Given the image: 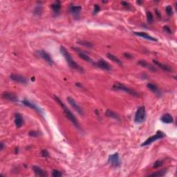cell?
Masks as SVG:
<instances>
[{"instance_id": "32", "label": "cell", "mask_w": 177, "mask_h": 177, "mask_svg": "<svg viewBox=\"0 0 177 177\" xmlns=\"http://www.w3.org/2000/svg\"><path fill=\"white\" fill-rule=\"evenodd\" d=\"M29 136H31V137H38L40 135V132H38V131H31L29 133Z\"/></svg>"}, {"instance_id": "21", "label": "cell", "mask_w": 177, "mask_h": 177, "mask_svg": "<svg viewBox=\"0 0 177 177\" xmlns=\"http://www.w3.org/2000/svg\"><path fill=\"white\" fill-rule=\"evenodd\" d=\"M81 10H82V8L80 6H71L69 8V11L71 12V13L75 16L80 14Z\"/></svg>"}, {"instance_id": "7", "label": "cell", "mask_w": 177, "mask_h": 177, "mask_svg": "<svg viewBox=\"0 0 177 177\" xmlns=\"http://www.w3.org/2000/svg\"><path fill=\"white\" fill-rule=\"evenodd\" d=\"M108 162L114 167H119L121 165V160H120L118 153L109 155L108 158Z\"/></svg>"}, {"instance_id": "20", "label": "cell", "mask_w": 177, "mask_h": 177, "mask_svg": "<svg viewBox=\"0 0 177 177\" xmlns=\"http://www.w3.org/2000/svg\"><path fill=\"white\" fill-rule=\"evenodd\" d=\"M161 121L164 123H167V124H170V123H172L174 122V118H173L172 116L169 114H165L164 115L162 116Z\"/></svg>"}, {"instance_id": "17", "label": "cell", "mask_w": 177, "mask_h": 177, "mask_svg": "<svg viewBox=\"0 0 177 177\" xmlns=\"http://www.w3.org/2000/svg\"><path fill=\"white\" fill-rule=\"evenodd\" d=\"M138 64H139V65H141V66H143V67L146 68V69L152 72H155L157 71V69H156V68L154 66H153L152 64L148 63V62L145 60H139L138 62Z\"/></svg>"}, {"instance_id": "1", "label": "cell", "mask_w": 177, "mask_h": 177, "mask_svg": "<svg viewBox=\"0 0 177 177\" xmlns=\"http://www.w3.org/2000/svg\"><path fill=\"white\" fill-rule=\"evenodd\" d=\"M53 98H54L55 100L56 101V102H58L59 105H60V106L62 108V109H63V111H64V115L66 116V117L67 118L69 119V121H71V123H73V124L74 125L77 129H79V130H80V124H79L78 121H77V120L76 118H75V116L73 115V114L72 113L71 111L69 109V108H68L67 107H66V105L64 104V102H62V101L59 98L58 96H56V95H54Z\"/></svg>"}, {"instance_id": "29", "label": "cell", "mask_w": 177, "mask_h": 177, "mask_svg": "<svg viewBox=\"0 0 177 177\" xmlns=\"http://www.w3.org/2000/svg\"><path fill=\"white\" fill-rule=\"evenodd\" d=\"M163 165V160H156V161L154 163V165H153V168H155V169L159 168V167H162Z\"/></svg>"}, {"instance_id": "14", "label": "cell", "mask_w": 177, "mask_h": 177, "mask_svg": "<svg viewBox=\"0 0 177 177\" xmlns=\"http://www.w3.org/2000/svg\"><path fill=\"white\" fill-rule=\"evenodd\" d=\"M147 87L151 91H152L153 93L155 94V95H157V96H158V97L161 96V95H162L161 90L160 89V88L158 87L156 84H154V83H151V82L148 83V84H147Z\"/></svg>"}, {"instance_id": "15", "label": "cell", "mask_w": 177, "mask_h": 177, "mask_svg": "<svg viewBox=\"0 0 177 177\" xmlns=\"http://www.w3.org/2000/svg\"><path fill=\"white\" fill-rule=\"evenodd\" d=\"M33 170L34 171V173L36 174V176H41V177H44L47 176L48 174L47 171L44 170L43 169H42L41 167H40L39 166L34 165L33 166Z\"/></svg>"}, {"instance_id": "31", "label": "cell", "mask_w": 177, "mask_h": 177, "mask_svg": "<svg viewBox=\"0 0 177 177\" xmlns=\"http://www.w3.org/2000/svg\"><path fill=\"white\" fill-rule=\"evenodd\" d=\"M165 11H166V13L167 14V15L168 16H171L173 15V8L170 5H168L167 6H166Z\"/></svg>"}, {"instance_id": "35", "label": "cell", "mask_w": 177, "mask_h": 177, "mask_svg": "<svg viewBox=\"0 0 177 177\" xmlns=\"http://www.w3.org/2000/svg\"><path fill=\"white\" fill-rule=\"evenodd\" d=\"M121 4L123 6L127 8H131V5L129 2H127V1H122Z\"/></svg>"}, {"instance_id": "22", "label": "cell", "mask_w": 177, "mask_h": 177, "mask_svg": "<svg viewBox=\"0 0 177 177\" xmlns=\"http://www.w3.org/2000/svg\"><path fill=\"white\" fill-rule=\"evenodd\" d=\"M107 57L110 60L113 61L114 62H115V63L119 64V65H123V62H122V61L120 60L118 57H116V55L111 54V53H108L107 54Z\"/></svg>"}, {"instance_id": "38", "label": "cell", "mask_w": 177, "mask_h": 177, "mask_svg": "<svg viewBox=\"0 0 177 177\" xmlns=\"http://www.w3.org/2000/svg\"><path fill=\"white\" fill-rule=\"evenodd\" d=\"M3 147H4V144H3V143H2V142H1V143H0V149H1V150H3Z\"/></svg>"}, {"instance_id": "26", "label": "cell", "mask_w": 177, "mask_h": 177, "mask_svg": "<svg viewBox=\"0 0 177 177\" xmlns=\"http://www.w3.org/2000/svg\"><path fill=\"white\" fill-rule=\"evenodd\" d=\"M77 43L80 44V45L82 46H84V47H88V48H91L93 46V44L91 43V42L86 41V40H79V41H77Z\"/></svg>"}, {"instance_id": "9", "label": "cell", "mask_w": 177, "mask_h": 177, "mask_svg": "<svg viewBox=\"0 0 177 177\" xmlns=\"http://www.w3.org/2000/svg\"><path fill=\"white\" fill-rule=\"evenodd\" d=\"M1 98L6 100L10 101V102H17L18 98L17 96L15 93H12V92L6 91L1 94Z\"/></svg>"}, {"instance_id": "27", "label": "cell", "mask_w": 177, "mask_h": 177, "mask_svg": "<svg viewBox=\"0 0 177 177\" xmlns=\"http://www.w3.org/2000/svg\"><path fill=\"white\" fill-rule=\"evenodd\" d=\"M42 13V7L41 6H38L35 8L34 10H33V13L37 16L41 15Z\"/></svg>"}, {"instance_id": "10", "label": "cell", "mask_w": 177, "mask_h": 177, "mask_svg": "<svg viewBox=\"0 0 177 177\" xmlns=\"http://www.w3.org/2000/svg\"><path fill=\"white\" fill-rule=\"evenodd\" d=\"M94 65L98 66L100 69L105 70V71H109L112 69L111 66L107 62H106L105 60H103V59H100V60H99L97 62H95Z\"/></svg>"}, {"instance_id": "24", "label": "cell", "mask_w": 177, "mask_h": 177, "mask_svg": "<svg viewBox=\"0 0 177 177\" xmlns=\"http://www.w3.org/2000/svg\"><path fill=\"white\" fill-rule=\"evenodd\" d=\"M106 116L109 118H114L115 120H117V121H120L119 116H118L117 114H116L114 111L107 109L106 111Z\"/></svg>"}, {"instance_id": "28", "label": "cell", "mask_w": 177, "mask_h": 177, "mask_svg": "<svg viewBox=\"0 0 177 177\" xmlns=\"http://www.w3.org/2000/svg\"><path fill=\"white\" fill-rule=\"evenodd\" d=\"M147 21L149 24H152L153 21H154V17H153L152 12H150V11L147 12Z\"/></svg>"}, {"instance_id": "18", "label": "cell", "mask_w": 177, "mask_h": 177, "mask_svg": "<svg viewBox=\"0 0 177 177\" xmlns=\"http://www.w3.org/2000/svg\"><path fill=\"white\" fill-rule=\"evenodd\" d=\"M153 62H154V64L155 65H156L158 67L160 68L162 70H163V71H165L166 72H169V73H171V72L173 71V69H171V66H169V65H167V64H163V63H160V62H158L157 60H153Z\"/></svg>"}, {"instance_id": "25", "label": "cell", "mask_w": 177, "mask_h": 177, "mask_svg": "<svg viewBox=\"0 0 177 177\" xmlns=\"http://www.w3.org/2000/svg\"><path fill=\"white\" fill-rule=\"evenodd\" d=\"M166 171H167V169H161V170L156 171V172L152 173V174H149L148 176H165V174H166Z\"/></svg>"}, {"instance_id": "12", "label": "cell", "mask_w": 177, "mask_h": 177, "mask_svg": "<svg viewBox=\"0 0 177 177\" xmlns=\"http://www.w3.org/2000/svg\"><path fill=\"white\" fill-rule=\"evenodd\" d=\"M10 78L14 82L20 83L22 84H27L26 78L23 75L20 74H16V73H13L10 75Z\"/></svg>"}, {"instance_id": "2", "label": "cell", "mask_w": 177, "mask_h": 177, "mask_svg": "<svg viewBox=\"0 0 177 177\" xmlns=\"http://www.w3.org/2000/svg\"><path fill=\"white\" fill-rule=\"evenodd\" d=\"M60 53H62V55H63L64 58H65V60L66 62H67L68 64H69V66L70 67L72 68V69H74L75 70H77V71H80V72H84V69H83V68L82 66H80L78 64L76 63V62H75L74 60H73V59L72 58L71 55L70 53H69V51L66 50L65 48L64 47H60Z\"/></svg>"}, {"instance_id": "13", "label": "cell", "mask_w": 177, "mask_h": 177, "mask_svg": "<svg viewBox=\"0 0 177 177\" xmlns=\"http://www.w3.org/2000/svg\"><path fill=\"white\" fill-rule=\"evenodd\" d=\"M22 103H23V104L25 106L29 107H30L31 109H33L36 111L38 112V114H41V115H43V112H42L41 109L39 107L38 105H36V104H35V103H33V102H30L29 100L24 99L23 101H22Z\"/></svg>"}, {"instance_id": "11", "label": "cell", "mask_w": 177, "mask_h": 177, "mask_svg": "<svg viewBox=\"0 0 177 177\" xmlns=\"http://www.w3.org/2000/svg\"><path fill=\"white\" fill-rule=\"evenodd\" d=\"M73 49H74V51H76V52L77 53V54H78V55H79V57H80V58H82V60H85L86 62L93 64L94 65L95 62H93V60H92V59L90 58V57L88 56L86 53H84V51H81L80 49H77V48H75V47H73Z\"/></svg>"}, {"instance_id": "36", "label": "cell", "mask_w": 177, "mask_h": 177, "mask_svg": "<svg viewBox=\"0 0 177 177\" xmlns=\"http://www.w3.org/2000/svg\"><path fill=\"white\" fill-rule=\"evenodd\" d=\"M163 30L165 32L169 33V34H171V31L170 28H169V26H165L163 27Z\"/></svg>"}, {"instance_id": "8", "label": "cell", "mask_w": 177, "mask_h": 177, "mask_svg": "<svg viewBox=\"0 0 177 177\" xmlns=\"http://www.w3.org/2000/svg\"><path fill=\"white\" fill-rule=\"evenodd\" d=\"M67 101L69 102V104L74 109L75 111L77 112L80 115H83L84 114V111H83L82 109L81 108V107L76 102V101L73 98L71 97H68L67 98Z\"/></svg>"}, {"instance_id": "33", "label": "cell", "mask_w": 177, "mask_h": 177, "mask_svg": "<svg viewBox=\"0 0 177 177\" xmlns=\"http://www.w3.org/2000/svg\"><path fill=\"white\" fill-rule=\"evenodd\" d=\"M100 6L98 4L94 5V9H93V14H94V15L97 14L98 13L100 12Z\"/></svg>"}, {"instance_id": "19", "label": "cell", "mask_w": 177, "mask_h": 177, "mask_svg": "<svg viewBox=\"0 0 177 177\" xmlns=\"http://www.w3.org/2000/svg\"><path fill=\"white\" fill-rule=\"evenodd\" d=\"M24 124V119L20 113L15 114V125L17 128H20Z\"/></svg>"}, {"instance_id": "16", "label": "cell", "mask_w": 177, "mask_h": 177, "mask_svg": "<svg viewBox=\"0 0 177 177\" xmlns=\"http://www.w3.org/2000/svg\"><path fill=\"white\" fill-rule=\"evenodd\" d=\"M134 34L135 35V36H137L138 37H141V38L145 39V40H150V41H153V42L158 41L157 39L154 38V37L149 36V35H148L147 33L145 32H134Z\"/></svg>"}, {"instance_id": "4", "label": "cell", "mask_w": 177, "mask_h": 177, "mask_svg": "<svg viewBox=\"0 0 177 177\" xmlns=\"http://www.w3.org/2000/svg\"><path fill=\"white\" fill-rule=\"evenodd\" d=\"M113 88L114 90H116V91H124L125 93L130 94V95H134V96H138V93L137 92L134 91V90H133L132 88L125 86V84H122L121 82L114 83L113 85Z\"/></svg>"}, {"instance_id": "5", "label": "cell", "mask_w": 177, "mask_h": 177, "mask_svg": "<svg viewBox=\"0 0 177 177\" xmlns=\"http://www.w3.org/2000/svg\"><path fill=\"white\" fill-rule=\"evenodd\" d=\"M165 136H166V135L165 134V133L161 132V131H158V132L156 133L155 135H153L152 136H150V137H149L146 140V141L144 142V143H142L141 146L142 147L147 146V145H151L152 143H154V141H158V140L162 139V138H165Z\"/></svg>"}, {"instance_id": "34", "label": "cell", "mask_w": 177, "mask_h": 177, "mask_svg": "<svg viewBox=\"0 0 177 177\" xmlns=\"http://www.w3.org/2000/svg\"><path fill=\"white\" fill-rule=\"evenodd\" d=\"M41 155L44 158H47L49 156V153L47 149H43V150H42L41 152Z\"/></svg>"}, {"instance_id": "23", "label": "cell", "mask_w": 177, "mask_h": 177, "mask_svg": "<svg viewBox=\"0 0 177 177\" xmlns=\"http://www.w3.org/2000/svg\"><path fill=\"white\" fill-rule=\"evenodd\" d=\"M51 8H52L53 11L55 13V14H58L59 13H60V9H61L60 1H55V2L53 3L52 4H51Z\"/></svg>"}, {"instance_id": "30", "label": "cell", "mask_w": 177, "mask_h": 177, "mask_svg": "<svg viewBox=\"0 0 177 177\" xmlns=\"http://www.w3.org/2000/svg\"><path fill=\"white\" fill-rule=\"evenodd\" d=\"M52 176L53 177H59V176H63V174L61 171H59L58 169H53L52 171Z\"/></svg>"}, {"instance_id": "3", "label": "cell", "mask_w": 177, "mask_h": 177, "mask_svg": "<svg viewBox=\"0 0 177 177\" xmlns=\"http://www.w3.org/2000/svg\"><path fill=\"white\" fill-rule=\"evenodd\" d=\"M146 120V110L145 106L139 107L136 110L134 117V122L137 124H141Z\"/></svg>"}, {"instance_id": "6", "label": "cell", "mask_w": 177, "mask_h": 177, "mask_svg": "<svg viewBox=\"0 0 177 177\" xmlns=\"http://www.w3.org/2000/svg\"><path fill=\"white\" fill-rule=\"evenodd\" d=\"M37 55H38L39 57H40V58L43 59V60H45L50 65H52L53 64V60L52 57L51 56V55H50L49 53L47 52L46 51H44V50L38 51H37Z\"/></svg>"}, {"instance_id": "37", "label": "cell", "mask_w": 177, "mask_h": 177, "mask_svg": "<svg viewBox=\"0 0 177 177\" xmlns=\"http://www.w3.org/2000/svg\"><path fill=\"white\" fill-rule=\"evenodd\" d=\"M123 55H124L125 58L127 59H132L133 58V55L129 53H125L124 54H123Z\"/></svg>"}]
</instances>
